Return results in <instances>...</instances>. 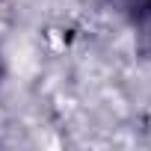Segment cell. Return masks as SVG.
I'll return each instance as SVG.
<instances>
[{
  "instance_id": "1",
  "label": "cell",
  "mask_w": 151,
  "mask_h": 151,
  "mask_svg": "<svg viewBox=\"0 0 151 151\" xmlns=\"http://www.w3.org/2000/svg\"><path fill=\"white\" fill-rule=\"evenodd\" d=\"M104 3H107L119 18H124V21H130V24H136L139 18H145V15L151 12V0H104Z\"/></svg>"
},
{
  "instance_id": "2",
  "label": "cell",
  "mask_w": 151,
  "mask_h": 151,
  "mask_svg": "<svg viewBox=\"0 0 151 151\" xmlns=\"http://www.w3.org/2000/svg\"><path fill=\"white\" fill-rule=\"evenodd\" d=\"M133 30H136V36H133V45H136L139 56L151 59V12H148L145 18H139V21L133 24Z\"/></svg>"
},
{
  "instance_id": "3",
  "label": "cell",
  "mask_w": 151,
  "mask_h": 151,
  "mask_svg": "<svg viewBox=\"0 0 151 151\" xmlns=\"http://www.w3.org/2000/svg\"><path fill=\"white\" fill-rule=\"evenodd\" d=\"M0 80H3V56H0Z\"/></svg>"
}]
</instances>
